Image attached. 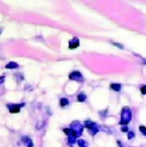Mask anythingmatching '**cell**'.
Here are the masks:
<instances>
[{
  "mask_svg": "<svg viewBox=\"0 0 146 147\" xmlns=\"http://www.w3.org/2000/svg\"><path fill=\"white\" fill-rule=\"evenodd\" d=\"M132 118V113L129 107H123L121 110V118H120V125L125 126L131 122Z\"/></svg>",
  "mask_w": 146,
  "mask_h": 147,
  "instance_id": "1",
  "label": "cell"
},
{
  "mask_svg": "<svg viewBox=\"0 0 146 147\" xmlns=\"http://www.w3.org/2000/svg\"><path fill=\"white\" fill-rule=\"evenodd\" d=\"M84 127L87 129L89 133H90L92 137L95 136V134L101 130V126H99L95 122H93V121H91V119H86V121L84 122Z\"/></svg>",
  "mask_w": 146,
  "mask_h": 147,
  "instance_id": "2",
  "label": "cell"
},
{
  "mask_svg": "<svg viewBox=\"0 0 146 147\" xmlns=\"http://www.w3.org/2000/svg\"><path fill=\"white\" fill-rule=\"evenodd\" d=\"M62 131L67 134V137H68V145H69L70 147H71L75 142H77V140H78V139H77V138H78V136H77V134H76V133H75L70 127H64Z\"/></svg>",
  "mask_w": 146,
  "mask_h": 147,
  "instance_id": "3",
  "label": "cell"
},
{
  "mask_svg": "<svg viewBox=\"0 0 146 147\" xmlns=\"http://www.w3.org/2000/svg\"><path fill=\"white\" fill-rule=\"evenodd\" d=\"M70 129H71L78 137H80V136L83 134V131H84V124H82V123L78 122V121H74V122H71V124H70Z\"/></svg>",
  "mask_w": 146,
  "mask_h": 147,
  "instance_id": "4",
  "label": "cell"
},
{
  "mask_svg": "<svg viewBox=\"0 0 146 147\" xmlns=\"http://www.w3.org/2000/svg\"><path fill=\"white\" fill-rule=\"evenodd\" d=\"M24 106H25L24 102H21V103H7V105H6L8 111L11 113V114H17V113H20L21 109H22Z\"/></svg>",
  "mask_w": 146,
  "mask_h": 147,
  "instance_id": "5",
  "label": "cell"
},
{
  "mask_svg": "<svg viewBox=\"0 0 146 147\" xmlns=\"http://www.w3.org/2000/svg\"><path fill=\"white\" fill-rule=\"evenodd\" d=\"M68 77H69L70 80H74V82H78V83L84 82V77H83L82 72L78 71V70H72V71L69 74Z\"/></svg>",
  "mask_w": 146,
  "mask_h": 147,
  "instance_id": "6",
  "label": "cell"
},
{
  "mask_svg": "<svg viewBox=\"0 0 146 147\" xmlns=\"http://www.w3.org/2000/svg\"><path fill=\"white\" fill-rule=\"evenodd\" d=\"M68 47L69 49H76L77 47H79V39L77 37H74L72 39H70L68 42Z\"/></svg>",
  "mask_w": 146,
  "mask_h": 147,
  "instance_id": "7",
  "label": "cell"
},
{
  "mask_svg": "<svg viewBox=\"0 0 146 147\" xmlns=\"http://www.w3.org/2000/svg\"><path fill=\"white\" fill-rule=\"evenodd\" d=\"M21 141H22L26 147H33V141H32L31 138L28 137V136H22V137H21Z\"/></svg>",
  "mask_w": 146,
  "mask_h": 147,
  "instance_id": "8",
  "label": "cell"
},
{
  "mask_svg": "<svg viewBox=\"0 0 146 147\" xmlns=\"http://www.w3.org/2000/svg\"><path fill=\"white\" fill-rule=\"evenodd\" d=\"M109 87H110V90H113V91H115V92H120L121 88H122V85L118 84V83H112V84L109 85Z\"/></svg>",
  "mask_w": 146,
  "mask_h": 147,
  "instance_id": "9",
  "label": "cell"
},
{
  "mask_svg": "<svg viewBox=\"0 0 146 147\" xmlns=\"http://www.w3.org/2000/svg\"><path fill=\"white\" fill-rule=\"evenodd\" d=\"M20 65H18V63H16V62H8L6 65H5V68L6 69H17Z\"/></svg>",
  "mask_w": 146,
  "mask_h": 147,
  "instance_id": "10",
  "label": "cell"
},
{
  "mask_svg": "<svg viewBox=\"0 0 146 147\" xmlns=\"http://www.w3.org/2000/svg\"><path fill=\"white\" fill-rule=\"evenodd\" d=\"M77 101L78 102H85L86 101V94L85 93H79L78 95H77Z\"/></svg>",
  "mask_w": 146,
  "mask_h": 147,
  "instance_id": "11",
  "label": "cell"
},
{
  "mask_svg": "<svg viewBox=\"0 0 146 147\" xmlns=\"http://www.w3.org/2000/svg\"><path fill=\"white\" fill-rule=\"evenodd\" d=\"M69 105V100L67 98H61L60 99V107H67Z\"/></svg>",
  "mask_w": 146,
  "mask_h": 147,
  "instance_id": "12",
  "label": "cell"
},
{
  "mask_svg": "<svg viewBox=\"0 0 146 147\" xmlns=\"http://www.w3.org/2000/svg\"><path fill=\"white\" fill-rule=\"evenodd\" d=\"M77 144H78L79 147H89L87 141L84 140V139H78V140H77Z\"/></svg>",
  "mask_w": 146,
  "mask_h": 147,
  "instance_id": "13",
  "label": "cell"
},
{
  "mask_svg": "<svg viewBox=\"0 0 146 147\" xmlns=\"http://www.w3.org/2000/svg\"><path fill=\"white\" fill-rule=\"evenodd\" d=\"M139 131H140V133H141L143 136L146 137V126H145V125H139Z\"/></svg>",
  "mask_w": 146,
  "mask_h": 147,
  "instance_id": "14",
  "label": "cell"
},
{
  "mask_svg": "<svg viewBox=\"0 0 146 147\" xmlns=\"http://www.w3.org/2000/svg\"><path fill=\"white\" fill-rule=\"evenodd\" d=\"M133 138H135V132H133V131H129V132H128V139L131 140V139H133Z\"/></svg>",
  "mask_w": 146,
  "mask_h": 147,
  "instance_id": "15",
  "label": "cell"
},
{
  "mask_svg": "<svg viewBox=\"0 0 146 147\" xmlns=\"http://www.w3.org/2000/svg\"><path fill=\"white\" fill-rule=\"evenodd\" d=\"M140 93H141L143 95H146V85L140 86Z\"/></svg>",
  "mask_w": 146,
  "mask_h": 147,
  "instance_id": "16",
  "label": "cell"
},
{
  "mask_svg": "<svg viewBox=\"0 0 146 147\" xmlns=\"http://www.w3.org/2000/svg\"><path fill=\"white\" fill-rule=\"evenodd\" d=\"M113 45H114V46H116V47H118V48H121V49H123V48H124V46H123L122 44H118V42H113Z\"/></svg>",
  "mask_w": 146,
  "mask_h": 147,
  "instance_id": "17",
  "label": "cell"
},
{
  "mask_svg": "<svg viewBox=\"0 0 146 147\" xmlns=\"http://www.w3.org/2000/svg\"><path fill=\"white\" fill-rule=\"evenodd\" d=\"M121 131H122V132H126V133H128V132H129V129H128V126L125 125V126H122V127H121Z\"/></svg>",
  "mask_w": 146,
  "mask_h": 147,
  "instance_id": "18",
  "label": "cell"
},
{
  "mask_svg": "<svg viewBox=\"0 0 146 147\" xmlns=\"http://www.w3.org/2000/svg\"><path fill=\"white\" fill-rule=\"evenodd\" d=\"M3 80H5V76H1V77H0V84H2Z\"/></svg>",
  "mask_w": 146,
  "mask_h": 147,
  "instance_id": "19",
  "label": "cell"
},
{
  "mask_svg": "<svg viewBox=\"0 0 146 147\" xmlns=\"http://www.w3.org/2000/svg\"><path fill=\"white\" fill-rule=\"evenodd\" d=\"M117 145H118V147H123V146H122V142H121L120 140H117Z\"/></svg>",
  "mask_w": 146,
  "mask_h": 147,
  "instance_id": "20",
  "label": "cell"
},
{
  "mask_svg": "<svg viewBox=\"0 0 146 147\" xmlns=\"http://www.w3.org/2000/svg\"><path fill=\"white\" fill-rule=\"evenodd\" d=\"M143 62H144V64H146V60H145V59L143 60Z\"/></svg>",
  "mask_w": 146,
  "mask_h": 147,
  "instance_id": "21",
  "label": "cell"
},
{
  "mask_svg": "<svg viewBox=\"0 0 146 147\" xmlns=\"http://www.w3.org/2000/svg\"><path fill=\"white\" fill-rule=\"evenodd\" d=\"M0 33H1V29H0Z\"/></svg>",
  "mask_w": 146,
  "mask_h": 147,
  "instance_id": "22",
  "label": "cell"
},
{
  "mask_svg": "<svg viewBox=\"0 0 146 147\" xmlns=\"http://www.w3.org/2000/svg\"><path fill=\"white\" fill-rule=\"evenodd\" d=\"M71 147H74V146H71Z\"/></svg>",
  "mask_w": 146,
  "mask_h": 147,
  "instance_id": "23",
  "label": "cell"
}]
</instances>
